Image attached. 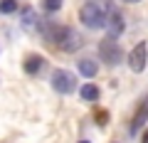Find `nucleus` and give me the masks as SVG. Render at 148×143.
I'll return each mask as SVG.
<instances>
[{
  "instance_id": "13",
  "label": "nucleus",
  "mask_w": 148,
  "mask_h": 143,
  "mask_svg": "<svg viewBox=\"0 0 148 143\" xmlns=\"http://www.w3.org/2000/svg\"><path fill=\"white\" fill-rule=\"evenodd\" d=\"M62 3H64V0H42V8L47 12H57L59 8H62Z\"/></svg>"
},
{
  "instance_id": "15",
  "label": "nucleus",
  "mask_w": 148,
  "mask_h": 143,
  "mask_svg": "<svg viewBox=\"0 0 148 143\" xmlns=\"http://www.w3.org/2000/svg\"><path fill=\"white\" fill-rule=\"evenodd\" d=\"M123 3H138V0H123Z\"/></svg>"
},
{
  "instance_id": "12",
  "label": "nucleus",
  "mask_w": 148,
  "mask_h": 143,
  "mask_svg": "<svg viewBox=\"0 0 148 143\" xmlns=\"http://www.w3.org/2000/svg\"><path fill=\"white\" fill-rule=\"evenodd\" d=\"M17 10V0H0V12L3 15H10Z\"/></svg>"
},
{
  "instance_id": "10",
  "label": "nucleus",
  "mask_w": 148,
  "mask_h": 143,
  "mask_svg": "<svg viewBox=\"0 0 148 143\" xmlns=\"http://www.w3.org/2000/svg\"><path fill=\"white\" fill-rule=\"evenodd\" d=\"M42 67H45V59L40 57V54H30V57L25 59V72L27 74H37Z\"/></svg>"
},
{
  "instance_id": "9",
  "label": "nucleus",
  "mask_w": 148,
  "mask_h": 143,
  "mask_svg": "<svg viewBox=\"0 0 148 143\" xmlns=\"http://www.w3.org/2000/svg\"><path fill=\"white\" fill-rule=\"evenodd\" d=\"M77 69H79V74H84V77H89V79H91V77H96V69H99V67H96V59L86 57V59H79Z\"/></svg>"
},
{
  "instance_id": "5",
  "label": "nucleus",
  "mask_w": 148,
  "mask_h": 143,
  "mask_svg": "<svg viewBox=\"0 0 148 143\" xmlns=\"http://www.w3.org/2000/svg\"><path fill=\"white\" fill-rule=\"evenodd\" d=\"M146 62H148V44L138 42L136 47L131 49V54H128V67H131V72L141 74L143 69H146Z\"/></svg>"
},
{
  "instance_id": "2",
  "label": "nucleus",
  "mask_w": 148,
  "mask_h": 143,
  "mask_svg": "<svg viewBox=\"0 0 148 143\" xmlns=\"http://www.w3.org/2000/svg\"><path fill=\"white\" fill-rule=\"evenodd\" d=\"M79 20L89 30H101V27H106V12L99 3H84L79 10Z\"/></svg>"
},
{
  "instance_id": "6",
  "label": "nucleus",
  "mask_w": 148,
  "mask_h": 143,
  "mask_svg": "<svg viewBox=\"0 0 148 143\" xmlns=\"http://www.w3.org/2000/svg\"><path fill=\"white\" fill-rule=\"evenodd\" d=\"M20 25L25 27L27 32H37L40 25H42V20L37 17L35 8H22V10H20Z\"/></svg>"
},
{
  "instance_id": "7",
  "label": "nucleus",
  "mask_w": 148,
  "mask_h": 143,
  "mask_svg": "<svg viewBox=\"0 0 148 143\" xmlns=\"http://www.w3.org/2000/svg\"><path fill=\"white\" fill-rule=\"evenodd\" d=\"M146 121H148V96H146V99L141 101V106H138V111L133 114L131 128H128V131H131V136H136V133L141 131L143 126H146Z\"/></svg>"
},
{
  "instance_id": "8",
  "label": "nucleus",
  "mask_w": 148,
  "mask_h": 143,
  "mask_svg": "<svg viewBox=\"0 0 148 143\" xmlns=\"http://www.w3.org/2000/svg\"><path fill=\"white\" fill-rule=\"evenodd\" d=\"M106 25H109V35L119 37V35L123 32V17H121V12H114L111 17H106Z\"/></svg>"
},
{
  "instance_id": "11",
  "label": "nucleus",
  "mask_w": 148,
  "mask_h": 143,
  "mask_svg": "<svg viewBox=\"0 0 148 143\" xmlns=\"http://www.w3.org/2000/svg\"><path fill=\"white\" fill-rule=\"evenodd\" d=\"M79 96L84 101H96V99H99V86H96V84H84L79 89Z\"/></svg>"
},
{
  "instance_id": "1",
  "label": "nucleus",
  "mask_w": 148,
  "mask_h": 143,
  "mask_svg": "<svg viewBox=\"0 0 148 143\" xmlns=\"http://www.w3.org/2000/svg\"><path fill=\"white\" fill-rule=\"evenodd\" d=\"M40 32H45V37H47L57 49H62V52H77V49L84 44L82 35L74 30V27H67V25L42 22V25H40Z\"/></svg>"
},
{
  "instance_id": "3",
  "label": "nucleus",
  "mask_w": 148,
  "mask_h": 143,
  "mask_svg": "<svg viewBox=\"0 0 148 143\" xmlns=\"http://www.w3.org/2000/svg\"><path fill=\"white\" fill-rule=\"evenodd\" d=\"M99 57L104 59L109 67H114V64H119L123 59V52H121V47H119V40L114 37V35H106L99 42Z\"/></svg>"
},
{
  "instance_id": "14",
  "label": "nucleus",
  "mask_w": 148,
  "mask_h": 143,
  "mask_svg": "<svg viewBox=\"0 0 148 143\" xmlns=\"http://www.w3.org/2000/svg\"><path fill=\"white\" fill-rule=\"evenodd\" d=\"M143 143H148V131H146V133H143Z\"/></svg>"
},
{
  "instance_id": "16",
  "label": "nucleus",
  "mask_w": 148,
  "mask_h": 143,
  "mask_svg": "<svg viewBox=\"0 0 148 143\" xmlns=\"http://www.w3.org/2000/svg\"><path fill=\"white\" fill-rule=\"evenodd\" d=\"M79 143H89V141H79Z\"/></svg>"
},
{
  "instance_id": "4",
  "label": "nucleus",
  "mask_w": 148,
  "mask_h": 143,
  "mask_svg": "<svg viewBox=\"0 0 148 143\" xmlns=\"http://www.w3.org/2000/svg\"><path fill=\"white\" fill-rule=\"evenodd\" d=\"M52 86H54V91H59V94H72V91L77 89V77H74L72 72H67V69H54Z\"/></svg>"
}]
</instances>
